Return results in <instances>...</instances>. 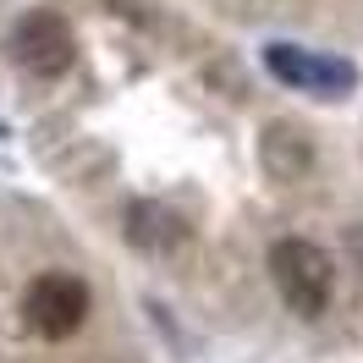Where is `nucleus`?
Here are the masks:
<instances>
[{
  "label": "nucleus",
  "instance_id": "f03ea898",
  "mask_svg": "<svg viewBox=\"0 0 363 363\" xmlns=\"http://www.w3.org/2000/svg\"><path fill=\"white\" fill-rule=\"evenodd\" d=\"M83 319H89V286L67 270H45L28 281L23 292V325L33 336L45 341H67L83 330Z\"/></svg>",
  "mask_w": 363,
  "mask_h": 363
},
{
  "label": "nucleus",
  "instance_id": "f257e3e1",
  "mask_svg": "<svg viewBox=\"0 0 363 363\" xmlns=\"http://www.w3.org/2000/svg\"><path fill=\"white\" fill-rule=\"evenodd\" d=\"M270 275L286 308L303 319H319L330 308V292H336V264L325 259V248H314L308 237H281L270 248Z\"/></svg>",
  "mask_w": 363,
  "mask_h": 363
},
{
  "label": "nucleus",
  "instance_id": "20e7f679",
  "mask_svg": "<svg viewBox=\"0 0 363 363\" xmlns=\"http://www.w3.org/2000/svg\"><path fill=\"white\" fill-rule=\"evenodd\" d=\"M264 67L281 77V83H292L303 94H319V99H336L358 83V72L347 67V61H330V55H314V50L303 45H270L264 50Z\"/></svg>",
  "mask_w": 363,
  "mask_h": 363
},
{
  "label": "nucleus",
  "instance_id": "7ed1b4c3",
  "mask_svg": "<svg viewBox=\"0 0 363 363\" xmlns=\"http://www.w3.org/2000/svg\"><path fill=\"white\" fill-rule=\"evenodd\" d=\"M72 28L61 11H28L23 23L11 28V55L23 61L28 72H39V77H61L72 67Z\"/></svg>",
  "mask_w": 363,
  "mask_h": 363
}]
</instances>
